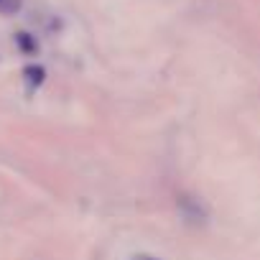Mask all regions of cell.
<instances>
[{
  "label": "cell",
  "mask_w": 260,
  "mask_h": 260,
  "mask_svg": "<svg viewBox=\"0 0 260 260\" xmlns=\"http://www.w3.org/2000/svg\"><path fill=\"white\" fill-rule=\"evenodd\" d=\"M23 74H26V79H28L31 84H36V87L44 82V69H41V67H26Z\"/></svg>",
  "instance_id": "cell-1"
},
{
  "label": "cell",
  "mask_w": 260,
  "mask_h": 260,
  "mask_svg": "<svg viewBox=\"0 0 260 260\" xmlns=\"http://www.w3.org/2000/svg\"><path fill=\"white\" fill-rule=\"evenodd\" d=\"M21 11V0H0V13L6 16H13Z\"/></svg>",
  "instance_id": "cell-2"
},
{
  "label": "cell",
  "mask_w": 260,
  "mask_h": 260,
  "mask_svg": "<svg viewBox=\"0 0 260 260\" xmlns=\"http://www.w3.org/2000/svg\"><path fill=\"white\" fill-rule=\"evenodd\" d=\"M18 44H21L23 51H36V44L28 39V34H18Z\"/></svg>",
  "instance_id": "cell-3"
},
{
  "label": "cell",
  "mask_w": 260,
  "mask_h": 260,
  "mask_svg": "<svg viewBox=\"0 0 260 260\" xmlns=\"http://www.w3.org/2000/svg\"><path fill=\"white\" fill-rule=\"evenodd\" d=\"M138 260H153V257H138Z\"/></svg>",
  "instance_id": "cell-4"
}]
</instances>
